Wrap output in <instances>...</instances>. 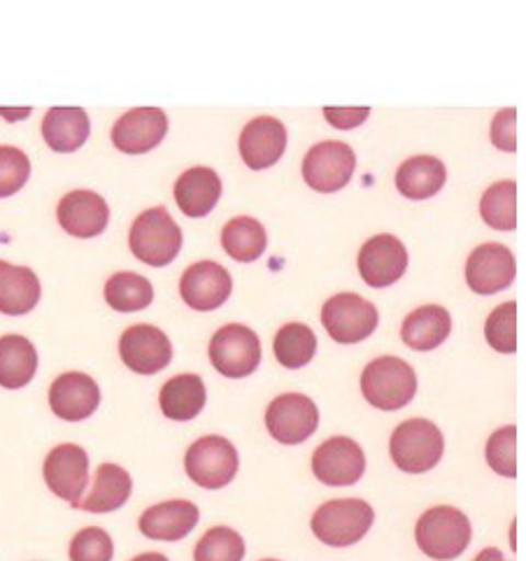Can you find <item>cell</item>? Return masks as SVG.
Here are the masks:
<instances>
[{
	"label": "cell",
	"instance_id": "obj_1",
	"mask_svg": "<svg viewBox=\"0 0 526 561\" xmlns=\"http://www.w3.org/2000/svg\"><path fill=\"white\" fill-rule=\"evenodd\" d=\"M473 527L459 508L436 506L428 508L420 519L415 538L420 550L436 561H453L471 546Z\"/></svg>",
	"mask_w": 526,
	"mask_h": 561
},
{
	"label": "cell",
	"instance_id": "obj_2",
	"mask_svg": "<svg viewBox=\"0 0 526 561\" xmlns=\"http://www.w3.org/2000/svg\"><path fill=\"white\" fill-rule=\"evenodd\" d=\"M128 248L147 266H168L182 250V229L165 208H149L130 227Z\"/></svg>",
	"mask_w": 526,
	"mask_h": 561
},
{
	"label": "cell",
	"instance_id": "obj_3",
	"mask_svg": "<svg viewBox=\"0 0 526 561\" xmlns=\"http://www.w3.org/2000/svg\"><path fill=\"white\" fill-rule=\"evenodd\" d=\"M362 391L373 408L401 410L418 394V376L399 357H380L362 373Z\"/></svg>",
	"mask_w": 526,
	"mask_h": 561
},
{
	"label": "cell",
	"instance_id": "obj_4",
	"mask_svg": "<svg viewBox=\"0 0 526 561\" xmlns=\"http://www.w3.org/2000/svg\"><path fill=\"white\" fill-rule=\"evenodd\" d=\"M389 453L401 471L426 473L436 469V463L443 459L445 438L434 422L415 417L397 426V432L391 434Z\"/></svg>",
	"mask_w": 526,
	"mask_h": 561
},
{
	"label": "cell",
	"instance_id": "obj_5",
	"mask_svg": "<svg viewBox=\"0 0 526 561\" xmlns=\"http://www.w3.org/2000/svg\"><path fill=\"white\" fill-rule=\"evenodd\" d=\"M375 513L362 499H335L319 506L312 515V531L331 548H347L359 543L370 531Z\"/></svg>",
	"mask_w": 526,
	"mask_h": 561
},
{
	"label": "cell",
	"instance_id": "obj_6",
	"mask_svg": "<svg viewBox=\"0 0 526 561\" xmlns=\"http://www.w3.org/2000/svg\"><path fill=\"white\" fill-rule=\"evenodd\" d=\"M238 453L236 445L221 436L198 438L184 457V469L198 488L221 490L238 473Z\"/></svg>",
	"mask_w": 526,
	"mask_h": 561
},
{
	"label": "cell",
	"instance_id": "obj_7",
	"mask_svg": "<svg viewBox=\"0 0 526 561\" xmlns=\"http://www.w3.org/2000/svg\"><path fill=\"white\" fill-rule=\"evenodd\" d=\"M380 314L359 294H335L322 308V324L335 343H362L378 329Z\"/></svg>",
	"mask_w": 526,
	"mask_h": 561
},
{
	"label": "cell",
	"instance_id": "obj_8",
	"mask_svg": "<svg viewBox=\"0 0 526 561\" xmlns=\"http://www.w3.org/2000/svg\"><path fill=\"white\" fill-rule=\"evenodd\" d=\"M213 366L224 378H248L261 362V343L245 324L221 327L208 347Z\"/></svg>",
	"mask_w": 526,
	"mask_h": 561
},
{
	"label": "cell",
	"instance_id": "obj_9",
	"mask_svg": "<svg viewBox=\"0 0 526 561\" xmlns=\"http://www.w3.org/2000/svg\"><path fill=\"white\" fill-rule=\"evenodd\" d=\"M354 149L341 140H327L315 145L304 159V180L319 194L341 192L354 175Z\"/></svg>",
	"mask_w": 526,
	"mask_h": 561
},
{
	"label": "cell",
	"instance_id": "obj_10",
	"mask_svg": "<svg viewBox=\"0 0 526 561\" xmlns=\"http://www.w3.org/2000/svg\"><path fill=\"white\" fill-rule=\"evenodd\" d=\"M364 471L366 455L362 445L347 436L324 440L312 455V473L329 488H350L362 480Z\"/></svg>",
	"mask_w": 526,
	"mask_h": 561
},
{
	"label": "cell",
	"instance_id": "obj_11",
	"mask_svg": "<svg viewBox=\"0 0 526 561\" xmlns=\"http://www.w3.org/2000/svg\"><path fill=\"white\" fill-rule=\"evenodd\" d=\"M319 424V410L310 397L282 394L266 410L268 434L282 445L306 443Z\"/></svg>",
	"mask_w": 526,
	"mask_h": 561
},
{
	"label": "cell",
	"instance_id": "obj_12",
	"mask_svg": "<svg viewBox=\"0 0 526 561\" xmlns=\"http://www.w3.org/2000/svg\"><path fill=\"white\" fill-rule=\"evenodd\" d=\"M122 362L138 376H155L173 359V345L168 335L152 324L128 327L119 339Z\"/></svg>",
	"mask_w": 526,
	"mask_h": 561
},
{
	"label": "cell",
	"instance_id": "obj_13",
	"mask_svg": "<svg viewBox=\"0 0 526 561\" xmlns=\"http://www.w3.org/2000/svg\"><path fill=\"white\" fill-rule=\"evenodd\" d=\"M45 482L56 496L78 508L89 482V457L82 447L72 443L54 447L45 459Z\"/></svg>",
	"mask_w": 526,
	"mask_h": 561
},
{
	"label": "cell",
	"instance_id": "obj_14",
	"mask_svg": "<svg viewBox=\"0 0 526 561\" xmlns=\"http://www.w3.org/2000/svg\"><path fill=\"white\" fill-rule=\"evenodd\" d=\"M515 254L499 242H487L473 250L466 261V283L476 294L490 296L508 289L515 283Z\"/></svg>",
	"mask_w": 526,
	"mask_h": 561
},
{
	"label": "cell",
	"instance_id": "obj_15",
	"mask_svg": "<svg viewBox=\"0 0 526 561\" xmlns=\"http://www.w3.org/2000/svg\"><path fill=\"white\" fill-rule=\"evenodd\" d=\"M356 266H359V273L366 285L375 289L389 287L403 277L408 268V250L403 248V242L397 236L391 233L373 236L362 248L359 259H356Z\"/></svg>",
	"mask_w": 526,
	"mask_h": 561
},
{
	"label": "cell",
	"instance_id": "obj_16",
	"mask_svg": "<svg viewBox=\"0 0 526 561\" xmlns=\"http://www.w3.org/2000/svg\"><path fill=\"white\" fill-rule=\"evenodd\" d=\"M231 289L233 279L217 261H198V264L186 268L180 279L184 304L201 312H210L227 304Z\"/></svg>",
	"mask_w": 526,
	"mask_h": 561
},
{
	"label": "cell",
	"instance_id": "obj_17",
	"mask_svg": "<svg viewBox=\"0 0 526 561\" xmlns=\"http://www.w3.org/2000/svg\"><path fill=\"white\" fill-rule=\"evenodd\" d=\"M168 134V117L159 107H134L112 126V142L124 154H147Z\"/></svg>",
	"mask_w": 526,
	"mask_h": 561
},
{
	"label": "cell",
	"instance_id": "obj_18",
	"mask_svg": "<svg viewBox=\"0 0 526 561\" xmlns=\"http://www.w3.org/2000/svg\"><path fill=\"white\" fill-rule=\"evenodd\" d=\"M101 389L87 373H64L49 387V405L56 417L66 422H82L96 413Z\"/></svg>",
	"mask_w": 526,
	"mask_h": 561
},
{
	"label": "cell",
	"instance_id": "obj_19",
	"mask_svg": "<svg viewBox=\"0 0 526 561\" xmlns=\"http://www.w3.org/2000/svg\"><path fill=\"white\" fill-rule=\"evenodd\" d=\"M56 217L66 233L75 238H96L107 229L110 208L101 194L78 190L61 198Z\"/></svg>",
	"mask_w": 526,
	"mask_h": 561
},
{
	"label": "cell",
	"instance_id": "obj_20",
	"mask_svg": "<svg viewBox=\"0 0 526 561\" xmlns=\"http://www.w3.org/2000/svg\"><path fill=\"white\" fill-rule=\"evenodd\" d=\"M287 149V128L275 117H256L240 134V157L252 171H266Z\"/></svg>",
	"mask_w": 526,
	"mask_h": 561
},
{
	"label": "cell",
	"instance_id": "obj_21",
	"mask_svg": "<svg viewBox=\"0 0 526 561\" xmlns=\"http://www.w3.org/2000/svg\"><path fill=\"white\" fill-rule=\"evenodd\" d=\"M201 511L192 501H165L159 506L147 508L138 522L140 531L152 540H165V543H175L194 531L198 525Z\"/></svg>",
	"mask_w": 526,
	"mask_h": 561
},
{
	"label": "cell",
	"instance_id": "obj_22",
	"mask_svg": "<svg viewBox=\"0 0 526 561\" xmlns=\"http://www.w3.org/2000/svg\"><path fill=\"white\" fill-rule=\"evenodd\" d=\"M221 196V180L213 168L196 165L175 182V203L186 217L210 215Z\"/></svg>",
	"mask_w": 526,
	"mask_h": 561
},
{
	"label": "cell",
	"instance_id": "obj_23",
	"mask_svg": "<svg viewBox=\"0 0 526 561\" xmlns=\"http://www.w3.org/2000/svg\"><path fill=\"white\" fill-rule=\"evenodd\" d=\"M449 331H453V317L443 306H422L403 320L401 339L410 350L428 352L443 345Z\"/></svg>",
	"mask_w": 526,
	"mask_h": 561
},
{
	"label": "cell",
	"instance_id": "obj_24",
	"mask_svg": "<svg viewBox=\"0 0 526 561\" xmlns=\"http://www.w3.org/2000/svg\"><path fill=\"white\" fill-rule=\"evenodd\" d=\"M89 130V115L82 107H52L43 119V138L54 152H78Z\"/></svg>",
	"mask_w": 526,
	"mask_h": 561
},
{
	"label": "cell",
	"instance_id": "obj_25",
	"mask_svg": "<svg viewBox=\"0 0 526 561\" xmlns=\"http://www.w3.org/2000/svg\"><path fill=\"white\" fill-rule=\"evenodd\" d=\"M447 180L445 163L436 157L420 154L403 161L397 171V190L412 201L436 196Z\"/></svg>",
	"mask_w": 526,
	"mask_h": 561
},
{
	"label": "cell",
	"instance_id": "obj_26",
	"mask_svg": "<svg viewBox=\"0 0 526 561\" xmlns=\"http://www.w3.org/2000/svg\"><path fill=\"white\" fill-rule=\"evenodd\" d=\"M134 492V480L128 471L117 463H101L96 478H93V490L80 501V511L87 513H112L122 508Z\"/></svg>",
	"mask_w": 526,
	"mask_h": 561
},
{
	"label": "cell",
	"instance_id": "obj_27",
	"mask_svg": "<svg viewBox=\"0 0 526 561\" xmlns=\"http://www.w3.org/2000/svg\"><path fill=\"white\" fill-rule=\"evenodd\" d=\"M41 301V279L26 266L0 261V312L26 314Z\"/></svg>",
	"mask_w": 526,
	"mask_h": 561
},
{
	"label": "cell",
	"instance_id": "obj_28",
	"mask_svg": "<svg viewBox=\"0 0 526 561\" xmlns=\"http://www.w3.org/2000/svg\"><path fill=\"white\" fill-rule=\"evenodd\" d=\"M205 385L194 373H184V376H175L161 387L159 403L161 413L168 420L175 422H190L198 417L201 410L205 408Z\"/></svg>",
	"mask_w": 526,
	"mask_h": 561
},
{
	"label": "cell",
	"instance_id": "obj_29",
	"mask_svg": "<svg viewBox=\"0 0 526 561\" xmlns=\"http://www.w3.org/2000/svg\"><path fill=\"white\" fill-rule=\"evenodd\" d=\"M37 370V352L24 335H3L0 339V387L22 389Z\"/></svg>",
	"mask_w": 526,
	"mask_h": 561
},
{
	"label": "cell",
	"instance_id": "obj_30",
	"mask_svg": "<svg viewBox=\"0 0 526 561\" xmlns=\"http://www.w3.org/2000/svg\"><path fill=\"white\" fill-rule=\"evenodd\" d=\"M268 236L254 217H236L221 231V248L240 264H252L266 252Z\"/></svg>",
	"mask_w": 526,
	"mask_h": 561
},
{
	"label": "cell",
	"instance_id": "obj_31",
	"mask_svg": "<svg viewBox=\"0 0 526 561\" xmlns=\"http://www.w3.org/2000/svg\"><path fill=\"white\" fill-rule=\"evenodd\" d=\"M155 298V289L149 279L138 273H115L105 285V301L117 312L145 310Z\"/></svg>",
	"mask_w": 526,
	"mask_h": 561
},
{
	"label": "cell",
	"instance_id": "obj_32",
	"mask_svg": "<svg viewBox=\"0 0 526 561\" xmlns=\"http://www.w3.org/2000/svg\"><path fill=\"white\" fill-rule=\"evenodd\" d=\"M480 215L487 227L499 231L517 229V184L513 180H501L482 194Z\"/></svg>",
	"mask_w": 526,
	"mask_h": 561
},
{
	"label": "cell",
	"instance_id": "obj_33",
	"mask_svg": "<svg viewBox=\"0 0 526 561\" xmlns=\"http://www.w3.org/2000/svg\"><path fill=\"white\" fill-rule=\"evenodd\" d=\"M275 359L285 368H304L315 359L317 339L306 324H285L275 335Z\"/></svg>",
	"mask_w": 526,
	"mask_h": 561
},
{
	"label": "cell",
	"instance_id": "obj_34",
	"mask_svg": "<svg viewBox=\"0 0 526 561\" xmlns=\"http://www.w3.org/2000/svg\"><path fill=\"white\" fill-rule=\"evenodd\" d=\"M245 540L229 527H213L205 531L194 550V561H242Z\"/></svg>",
	"mask_w": 526,
	"mask_h": 561
},
{
	"label": "cell",
	"instance_id": "obj_35",
	"mask_svg": "<svg viewBox=\"0 0 526 561\" xmlns=\"http://www.w3.org/2000/svg\"><path fill=\"white\" fill-rule=\"evenodd\" d=\"M484 339L501 354H513L517 350V306H515V301L501 304L490 317H487Z\"/></svg>",
	"mask_w": 526,
	"mask_h": 561
},
{
	"label": "cell",
	"instance_id": "obj_36",
	"mask_svg": "<svg viewBox=\"0 0 526 561\" xmlns=\"http://www.w3.org/2000/svg\"><path fill=\"white\" fill-rule=\"evenodd\" d=\"M487 463L503 478L517 476V428L503 426L487 440Z\"/></svg>",
	"mask_w": 526,
	"mask_h": 561
},
{
	"label": "cell",
	"instance_id": "obj_37",
	"mask_svg": "<svg viewBox=\"0 0 526 561\" xmlns=\"http://www.w3.org/2000/svg\"><path fill=\"white\" fill-rule=\"evenodd\" d=\"M31 178V159L19 147L0 145V198H8Z\"/></svg>",
	"mask_w": 526,
	"mask_h": 561
},
{
	"label": "cell",
	"instance_id": "obj_38",
	"mask_svg": "<svg viewBox=\"0 0 526 561\" xmlns=\"http://www.w3.org/2000/svg\"><path fill=\"white\" fill-rule=\"evenodd\" d=\"M115 546L101 527H87L70 540V561H112Z\"/></svg>",
	"mask_w": 526,
	"mask_h": 561
},
{
	"label": "cell",
	"instance_id": "obj_39",
	"mask_svg": "<svg viewBox=\"0 0 526 561\" xmlns=\"http://www.w3.org/2000/svg\"><path fill=\"white\" fill-rule=\"evenodd\" d=\"M492 142L501 152H515L517 149V110L505 107L492 122Z\"/></svg>",
	"mask_w": 526,
	"mask_h": 561
},
{
	"label": "cell",
	"instance_id": "obj_40",
	"mask_svg": "<svg viewBox=\"0 0 526 561\" xmlns=\"http://www.w3.org/2000/svg\"><path fill=\"white\" fill-rule=\"evenodd\" d=\"M370 115L368 107H324V117L335 128H356Z\"/></svg>",
	"mask_w": 526,
	"mask_h": 561
},
{
	"label": "cell",
	"instance_id": "obj_41",
	"mask_svg": "<svg viewBox=\"0 0 526 561\" xmlns=\"http://www.w3.org/2000/svg\"><path fill=\"white\" fill-rule=\"evenodd\" d=\"M473 561H505V557H503L501 550H496V548H487V550H482Z\"/></svg>",
	"mask_w": 526,
	"mask_h": 561
},
{
	"label": "cell",
	"instance_id": "obj_42",
	"mask_svg": "<svg viewBox=\"0 0 526 561\" xmlns=\"http://www.w3.org/2000/svg\"><path fill=\"white\" fill-rule=\"evenodd\" d=\"M130 561H168V557L161 554V552H145V554H138L136 559H130Z\"/></svg>",
	"mask_w": 526,
	"mask_h": 561
},
{
	"label": "cell",
	"instance_id": "obj_43",
	"mask_svg": "<svg viewBox=\"0 0 526 561\" xmlns=\"http://www.w3.org/2000/svg\"><path fill=\"white\" fill-rule=\"evenodd\" d=\"M261 561H277V559H261Z\"/></svg>",
	"mask_w": 526,
	"mask_h": 561
}]
</instances>
